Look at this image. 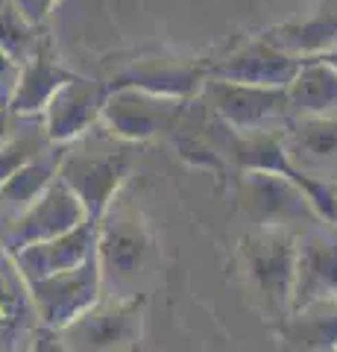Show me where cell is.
I'll return each instance as SVG.
<instances>
[{
  "label": "cell",
  "instance_id": "6da1fadb",
  "mask_svg": "<svg viewBox=\"0 0 337 352\" xmlns=\"http://www.w3.org/2000/svg\"><path fill=\"white\" fill-rule=\"evenodd\" d=\"M126 168H129V144H117V138H112V144L91 141L89 132V135L62 147L59 179L82 203L89 220L100 223L108 203L117 197Z\"/></svg>",
  "mask_w": 337,
  "mask_h": 352
},
{
  "label": "cell",
  "instance_id": "7a4b0ae2",
  "mask_svg": "<svg viewBox=\"0 0 337 352\" xmlns=\"http://www.w3.org/2000/svg\"><path fill=\"white\" fill-rule=\"evenodd\" d=\"M202 88L214 118L229 132H235V135L279 132V126H288L293 120L288 88L237 85L226 80H211V76Z\"/></svg>",
  "mask_w": 337,
  "mask_h": 352
},
{
  "label": "cell",
  "instance_id": "3957f363",
  "mask_svg": "<svg viewBox=\"0 0 337 352\" xmlns=\"http://www.w3.org/2000/svg\"><path fill=\"white\" fill-rule=\"evenodd\" d=\"M150 256V235L138 208L126 197H115L97 223L94 258L100 279L112 285H126L138 276Z\"/></svg>",
  "mask_w": 337,
  "mask_h": 352
},
{
  "label": "cell",
  "instance_id": "277c9868",
  "mask_svg": "<svg viewBox=\"0 0 337 352\" xmlns=\"http://www.w3.org/2000/svg\"><path fill=\"white\" fill-rule=\"evenodd\" d=\"M188 100L167 94L141 91V88H108L100 120L106 132L117 141H147L165 129H173Z\"/></svg>",
  "mask_w": 337,
  "mask_h": 352
},
{
  "label": "cell",
  "instance_id": "5b68a950",
  "mask_svg": "<svg viewBox=\"0 0 337 352\" xmlns=\"http://www.w3.org/2000/svg\"><path fill=\"white\" fill-rule=\"evenodd\" d=\"M85 220H89V214H85L82 203L56 176V179L50 182V188L41 194L36 203L27 206L18 217L6 220V229H0V241H3L9 250L18 252L24 247L41 244V241L71 232V229H77Z\"/></svg>",
  "mask_w": 337,
  "mask_h": 352
},
{
  "label": "cell",
  "instance_id": "8992f818",
  "mask_svg": "<svg viewBox=\"0 0 337 352\" xmlns=\"http://www.w3.org/2000/svg\"><path fill=\"white\" fill-rule=\"evenodd\" d=\"M108 88L103 80H85V76H73L65 82L50 103L41 112V129L50 147H65L100 124L103 100Z\"/></svg>",
  "mask_w": 337,
  "mask_h": 352
},
{
  "label": "cell",
  "instance_id": "52a82bcc",
  "mask_svg": "<svg viewBox=\"0 0 337 352\" xmlns=\"http://www.w3.org/2000/svg\"><path fill=\"white\" fill-rule=\"evenodd\" d=\"M205 71L197 62H185L176 56H138L106 76V88H141V91L167 94L179 100H191L205 85Z\"/></svg>",
  "mask_w": 337,
  "mask_h": 352
},
{
  "label": "cell",
  "instance_id": "ba28073f",
  "mask_svg": "<svg viewBox=\"0 0 337 352\" xmlns=\"http://www.w3.org/2000/svg\"><path fill=\"white\" fill-rule=\"evenodd\" d=\"M244 203L249 214L264 229H285L288 223H297L302 217H317L308 197L302 194L297 182L279 173H264V170H246L241 182Z\"/></svg>",
  "mask_w": 337,
  "mask_h": 352
},
{
  "label": "cell",
  "instance_id": "9c48e42d",
  "mask_svg": "<svg viewBox=\"0 0 337 352\" xmlns=\"http://www.w3.org/2000/svg\"><path fill=\"white\" fill-rule=\"evenodd\" d=\"M302 59L288 56L285 50L273 47L264 36L237 47L229 59L217 68H209L211 80H226L237 85H258V88H288L293 76L299 74Z\"/></svg>",
  "mask_w": 337,
  "mask_h": 352
},
{
  "label": "cell",
  "instance_id": "30bf717a",
  "mask_svg": "<svg viewBox=\"0 0 337 352\" xmlns=\"http://www.w3.org/2000/svg\"><path fill=\"white\" fill-rule=\"evenodd\" d=\"M27 285L41 305V314L50 323H71L80 320L85 308H91L97 285H100V267H97V258L91 256L80 267L45 279H27Z\"/></svg>",
  "mask_w": 337,
  "mask_h": 352
},
{
  "label": "cell",
  "instance_id": "8fae6325",
  "mask_svg": "<svg viewBox=\"0 0 337 352\" xmlns=\"http://www.w3.org/2000/svg\"><path fill=\"white\" fill-rule=\"evenodd\" d=\"M246 264L255 282L261 285L270 300L285 302L293 296V279H297V241L285 229H261L255 238L244 241Z\"/></svg>",
  "mask_w": 337,
  "mask_h": 352
},
{
  "label": "cell",
  "instance_id": "7c38bea8",
  "mask_svg": "<svg viewBox=\"0 0 337 352\" xmlns=\"http://www.w3.org/2000/svg\"><path fill=\"white\" fill-rule=\"evenodd\" d=\"M337 296V235L317 229L297 241V279L293 300L311 305Z\"/></svg>",
  "mask_w": 337,
  "mask_h": 352
},
{
  "label": "cell",
  "instance_id": "4fadbf2b",
  "mask_svg": "<svg viewBox=\"0 0 337 352\" xmlns=\"http://www.w3.org/2000/svg\"><path fill=\"white\" fill-rule=\"evenodd\" d=\"M94 241H97V223L85 220L77 229L65 232L59 238L41 241L15 252V261L24 279H45V276H56V273L73 270L85 264L94 256Z\"/></svg>",
  "mask_w": 337,
  "mask_h": 352
},
{
  "label": "cell",
  "instance_id": "5bb4252c",
  "mask_svg": "<svg viewBox=\"0 0 337 352\" xmlns=\"http://www.w3.org/2000/svg\"><path fill=\"white\" fill-rule=\"evenodd\" d=\"M264 38L297 59H311L337 50V0H325L305 21H290L285 27L267 30Z\"/></svg>",
  "mask_w": 337,
  "mask_h": 352
},
{
  "label": "cell",
  "instance_id": "9a60e30c",
  "mask_svg": "<svg viewBox=\"0 0 337 352\" xmlns=\"http://www.w3.org/2000/svg\"><path fill=\"white\" fill-rule=\"evenodd\" d=\"M73 76L77 74L65 71L47 53V47H41L30 62L21 65L15 94H12V100H9L6 109L15 118H41L45 106L50 103V97L56 94L65 82H71Z\"/></svg>",
  "mask_w": 337,
  "mask_h": 352
},
{
  "label": "cell",
  "instance_id": "2e32d148",
  "mask_svg": "<svg viewBox=\"0 0 337 352\" xmlns=\"http://www.w3.org/2000/svg\"><path fill=\"white\" fill-rule=\"evenodd\" d=\"M59 162H62V147H47L38 156H32L27 164L9 176L0 185V217L12 220L32 206L41 194L50 188V182L59 176Z\"/></svg>",
  "mask_w": 337,
  "mask_h": 352
},
{
  "label": "cell",
  "instance_id": "e0dca14e",
  "mask_svg": "<svg viewBox=\"0 0 337 352\" xmlns=\"http://www.w3.org/2000/svg\"><path fill=\"white\" fill-rule=\"evenodd\" d=\"M288 103L293 118H337V74L317 59H302L288 85Z\"/></svg>",
  "mask_w": 337,
  "mask_h": 352
},
{
  "label": "cell",
  "instance_id": "ac0fdd59",
  "mask_svg": "<svg viewBox=\"0 0 337 352\" xmlns=\"http://www.w3.org/2000/svg\"><path fill=\"white\" fill-rule=\"evenodd\" d=\"M41 47H45V41H41L38 30L18 12L15 3H9L3 12H0V50L9 53L18 65H24L36 56Z\"/></svg>",
  "mask_w": 337,
  "mask_h": 352
},
{
  "label": "cell",
  "instance_id": "d6986e66",
  "mask_svg": "<svg viewBox=\"0 0 337 352\" xmlns=\"http://www.w3.org/2000/svg\"><path fill=\"white\" fill-rule=\"evenodd\" d=\"M297 124L288 132L293 147L302 156H332L337 153V118H293Z\"/></svg>",
  "mask_w": 337,
  "mask_h": 352
},
{
  "label": "cell",
  "instance_id": "ffe728a7",
  "mask_svg": "<svg viewBox=\"0 0 337 352\" xmlns=\"http://www.w3.org/2000/svg\"><path fill=\"white\" fill-rule=\"evenodd\" d=\"M47 138H45V129H32V132H24V135H12L0 147V185H3L9 176H12L21 164H27L32 156H38L41 150H47Z\"/></svg>",
  "mask_w": 337,
  "mask_h": 352
},
{
  "label": "cell",
  "instance_id": "44dd1931",
  "mask_svg": "<svg viewBox=\"0 0 337 352\" xmlns=\"http://www.w3.org/2000/svg\"><path fill=\"white\" fill-rule=\"evenodd\" d=\"M18 76H21V65L9 56V53L0 50V106H9L15 94V85H18Z\"/></svg>",
  "mask_w": 337,
  "mask_h": 352
},
{
  "label": "cell",
  "instance_id": "7402d4cb",
  "mask_svg": "<svg viewBox=\"0 0 337 352\" xmlns=\"http://www.w3.org/2000/svg\"><path fill=\"white\" fill-rule=\"evenodd\" d=\"M12 3H15V9L30 21L32 27H41L56 0H12Z\"/></svg>",
  "mask_w": 337,
  "mask_h": 352
},
{
  "label": "cell",
  "instance_id": "603a6c76",
  "mask_svg": "<svg viewBox=\"0 0 337 352\" xmlns=\"http://www.w3.org/2000/svg\"><path fill=\"white\" fill-rule=\"evenodd\" d=\"M9 138H12V112L0 106V147H3Z\"/></svg>",
  "mask_w": 337,
  "mask_h": 352
},
{
  "label": "cell",
  "instance_id": "cb8c5ba5",
  "mask_svg": "<svg viewBox=\"0 0 337 352\" xmlns=\"http://www.w3.org/2000/svg\"><path fill=\"white\" fill-rule=\"evenodd\" d=\"M311 59H317L323 65H329V68L337 74V50H329V53H320V56H311Z\"/></svg>",
  "mask_w": 337,
  "mask_h": 352
},
{
  "label": "cell",
  "instance_id": "d4e9b609",
  "mask_svg": "<svg viewBox=\"0 0 337 352\" xmlns=\"http://www.w3.org/2000/svg\"><path fill=\"white\" fill-rule=\"evenodd\" d=\"M9 3H12V0H0V12H3V9H6Z\"/></svg>",
  "mask_w": 337,
  "mask_h": 352
}]
</instances>
